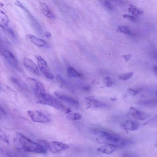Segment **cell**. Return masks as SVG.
<instances>
[{
  "label": "cell",
  "instance_id": "obj_2",
  "mask_svg": "<svg viewBox=\"0 0 157 157\" xmlns=\"http://www.w3.org/2000/svg\"><path fill=\"white\" fill-rule=\"evenodd\" d=\"M17 136L22 148L25 151L36 153L45 154L46 150L40 144L35 143L19 133Z\"/></svg>",
  "mask_w": 157,
  "mask_h": 157
},
{
  "label": "cell",
  "instance_id": "obj_20",
  "mask_svg": "<svg viewBox=\"0 0 157 157\" xmlns=\"http://www.w3.org/2000/svg\"><path fill=\"white\" fill-rule=\"evenodd\" d=\"M128 11L130 13L134 16H139L143 13V12L141 10L132 4H130L129 5Z\"/></svg>",
  "mask_w": 157,
  "mask_h": 157
},
{
  "label": "cell",
  "instance_id": "obj_5",
  "mask_svg": "<svg viewBox=\"0 0 157 157\" xmlns=\"http://www.w3.org/2000/svg\"><path fill=\"white\" fill-rule=\"evenodd\" d=\"M27 113L31 120L34 122L46 123L50 121L49 119L45 114L39 111L29 110Z\"/></svg>",
  "mask_w": 157,
  "mask_h": 157
},
{
  "label": "cell",
  "instance_id": "obj_17",
  "mask_svg": "<svg viewBox=\"0 0 157 157\" xmlns=\"http://www.w3.org/2000/svg\"><path fill=\"white\" fill-rule=\"evenodd\" d=\"M9 22L8 16L3 11L1 10L0 13V24L1 27L6 28L7 27Z\"/></svg>",
  "mask_w": 157,
  "mask_h": 157
},
{
  "label": "cell",
  "instance_id": "obj_11",
  "mask_svg": "<svg viewBox=\"0 0 157 157\" xmlns=\"http://www.w3.org/2000/svg\"><path fill=\"white\" fill-rule=\"evenodd\" d=\"M54 94L59 99L72 105H77L79 104L77 99L69 95L57 91Z\"/></svg>",
  "mask_w": 157,
  "mask_h": 157
},
{
  "label": "cell",
  "instance_id": "obj_9",
  "mask_svg": "<svg viewBox=\"0 0 157 157\" xmlns=\"http://www.w3.org/2000/svg\"><path fill=\"white\" fill-rule=\"evenodd\" d=\"M2 55L5 57L8 63L13 67L17 70H19L18 64L17 59L13 55L7 50L1 51Z\"/></svg>",
  "mask_w": 157,
  "mask_h": 157
},
{
  "label": "cell",
  "instance_id": "obj_15",
  "mask_svg": "<svg viewBox=\"0 0 157 157\" xmlns=\"http://www.w3.org/2000/svg\"><path fill=\"white\" fill-rule=\"evenodd\" d=\"M118 147V146L114 145L105 144L98 148L97 151L100 152L109 154L117 150Z\"/></svg>",
  "mask_w": 157,
  "mask_h": 157
},
{
  "label": "cell",
  "instance_id": "obj_25",
  "mask_svg": "<svg viewBox=\"0 0 157 157\" xmlns=\"http://www.w3.org/2000/svg\"><path fill=\"white\" fill-rule=\"evenodd\" d=\"M141 90V89H133L129 88L127 89L128 94L132 96L135 95L139 93Z\"/></svg>",
  "mask_w": 157,
  "mask_h": 157
},
{
  "label": "cell",
  "instance_id": "obj_27",
  "mask_svg": "<svg viewBox=\"0 0 157 157\" xmlns=\"http://www.w3.org/2000/svg\"><path fill=\"white\" fill-rule=\"evenodd\" d=\"M0 139L4 143L7 144H9V141L7 139V137L5 135L4 133L2 131H0Z\"/></svg>",
  "mask_w": 157,
  "mask_h": 157
},
{
  "label": "cell",
  "instance_id": "obj_10",
  "mask_svg": "<svg viewBox=\"0 0 157 157\" xmlns=\"http://www.w3.org/2000/svg\"><path fill=\"white\" fill-rule=\"evenodd\" d=\"M85 101L86 106L88 108L99 109L105 108L107 106V105L103 102L88 97L85 98Z\"/></svg>",
  "mask_w": 157,
  "mask_h": 157
},
{
  "label": "cell",
  "instance_id": "obj_21",
  "mask_svg": "<svg viewBox=\"0 0 157 157\" xmlns=\"http://www.w3.org/2000/svg\"><path fill=\"white\" fill-rule=\"evenodd\" d=\"M117 31L119 33L127 34H130L132 33L131 30L128 27L124 25H119L117 29Z\"/></svg>",
  "mask_w": 157,
  "mask_h": 157
},
{
  "label": "cell",
  "instance_id": "obj_14",
  "mask_svg": "<svg viewBox=\"0 0 157 157\" xmlns=\"http://www.w3.org/2000/svg\"><path fill=\"white\" fill-rule=\"evenodd\" d=\"M27 37L31 42L36 46L46 48L49 47L46 41L42 39L38 38L31 34L27 35Z\"/></svg>",
  "mask_w": 157,
  "mask_h": 157
},
{
  "label": "cell",
  "instance_id": "obj_16",
  "mask_svg": "<svg viewBox=\"0 0 157 157\" xmlns=\"http://www.w3.org/2000/svg\"><path fill=\"white\" fill-rule=\"evenodd\" d=\"M39 8L42 13L46 17L52 19L56 18L55 15L44 2H40Z\"/></svg>",
  "mask_w": 157,
  "mask_h": 157
},
{
  "label": "cell",
  "instance_id": "obj_19",
  "mask_svg": "<svg viewBox=\"0 0 157 157\" xmlns=\"http://www.w3.org/2000/svg\"><path fill=\"white\" fill-rule=\"evenodd\" d=\"M67 72L68 75L70 77H77L81 76V75L79 73L71 66H69L67 67Z\"/></svg>",
  "mask_w": 157,
  "mask_h": 157
},
{
  "label": "cell",
  "instance_id": "obj_36",
  "mask_svg": "<svg viewBox=\"0 0 157 157\" xmlns=\"http://www.w3.org/2000/svg\"><path fill=\"white\" fill-rule=\"evenodd\" d=\"M0 5L1 6H3V4L2 3H1V2H0Z\"/></svg>",
  "mask_w": 157,
  "mask_h": 157
},
{
  "label": "cell",
  "instance_id": "obj_7",
  "mask_svg": "<svg viewBox=\"0 0 157 157\" xmlns=\"http://www.w3.org/2000/svg\"><path fill=\"white\" fill-rule=\"evenodd\" d=\"M27 81L35 94L39 97L41 94L45 93V90L43 84L38 80L36 79L28 78Z\"/></svg>",
  "mask_w": 157,
  "mask_h": 157
},
{
  "label": "cell",
  "instance_id": "obj_26",
  "mask_svg": "<svg viewBox=\"0 0 157 157\" xmlns=\"http://www.w3.org/2000/svg\"><path fill=\"white\" fill-rule=\"evenodd\" d=\"M102 3L105 7L109 10H111L113 9V6L112 5L109 1H102Z\"/></svg>",
  "mask_w": 157,
  "mask_h": 157
},
{
  "label": "cell",
  "instance_id": "obj_4",
  "mask_svg": "<svg viewBox=\"0 0 157 157\" xmlns=\"http://www.w3.org/2000/svg\"><path fill=\"white\" fill-rule=\"evenodd\" d=\"M39 97L41 100L37 102L38 104L47 105L59 109H65V107L63 103L50 94L44 93L41 94Z\"/></svg>",
  "mask_w": 157,
  "mask_h": 157
},
{
  "label": "cell",
  "instance_id": "obj_28",
  "mask_svg": "<svg viewBox=\"0 0 157 157\" xmlns=\"http://www.w3.org/2000/svg\"><path fill=\"white\" fill-rule=\"evenodd\" d=\"M56 80L60 86H62L64 84V80L60 75H57L56 76Z\"/></svg>",
  "mask_w": 157,
  "mask_h": 157
},
{
  "label": "cell",
  "instance_id": "obj_34",
  "mask_svg": "<svg viewBox=\"0 0 157 157\" xmlns=\"http://www.w3.org/2000/svg\"><path fill=\"white\" fill-rule=\"evenodd\" d=\"M151 121L153 122L157 123V114L153 117Z\"/></svg>",
  "mask_w": 157,
  "mask_h": 157
},
{
  "label": "cell",
  "instance_id": "obj_24",
  "mask_svg": "<svg viewBox=\"0 0 157 157\" xmlns=\"http://www.w3.org/2000/svg\"><path fill=\"white\" fill-rule=\"evenodd\" d=\"M103 82L105 86L107 87H111L113 84L112 80L108 77L104 78L103 80Z\"/></svg>",
  "mask_w": 157,
  "mask_h": 157
},
{
  "label": "cell",
  "instance_id": "obj_12",
  "mask_svg": "<svg viewBox=\"0 0 157 157\" xmlns=\"http://www.w3.org/2000/svg\"><path fill=\"white\" fill-rule=\"evenodd\" d=\"M120 127L124 131H132L137 129L139 127V124L136 122L129 120L121 123Z\"/></svg>",
  "mask_w": 157,
  "mask_h": 157
},
{
  "label": "cell",
  "instance_id": "obj_23",
  "mask_svg": "<svg viewBox=\"0 0 157 157\" xmlns=\"http://www.w3.org/2000/svg\"><path fill=\"white\" fill-rule=\"evenodd\" d=\"M133 74V73L132 72L124 73L120 75L119 76V78L121 80L126 81L131 78Z\"/></svg>",
  "mask_w": 157,
  "mask_h": 157
},
{
  "label": "cell",
  "instance_id": "obj_37",
  "mask_svg": "<svg viewBox=\"0 0 157 157\" xmlns=\"http://www.w3.org/2000/svg\"><path fill=\"white\" fill-rule=\"evenodd\" d=\"M156 96L157 97V91H156Z\"/></svg>",
  "mask_w": 157,
  "mask_h": 157
},
{
  "label": "cell",
  "instance_id": "obj_1",
  "mask_svg": "<svg viewBox=\"0 0 157 157\" xmlns=\"http://www.w3.org/2000/svg\"><path fill=\"white\" fill-rule=\"evenodd\" d=\"M94 134L99 137L101 143L111 144L119 147L125 146L131 144L132 142L128 140L121 138L118 135L101 130H95Z\"/></svg>",
  "mask_w": 157,
  "mask_h": 157
},
{
  "label": "cell",
  "instance_id": "obj_35",
  "mask_svg": "<svg viewBox=\"0 0 157 157\" xmlns=\"http://www.w3.org/2000/svg\"><path fill=\"white\" fill-rule=\"evenodd\" d=\"M45 35L46 36L47 38H49L52 36L51 33L48 32H47L45 33Z\"/></svg>",
  "mask_w": 157,
  "mask_h": 157
},
{
  "label": "cell",
  "instance_id": "obj_6",
  "mask_svg": "<svg viewBox=\"0 0 157 157\" xmlns=\"http://www.w3.org/2000/svg\"><path fill=\"white\" fill-rule=\"evenodd\" d=\"M36 57L40 71L46 77L50 79H53L54 78V76L50 71L46 61L40 56H37Z\"/></svg>",
  "mask_w": 157,
  "mask_h": 157
},
{
  "label": "cell",
  "instance_id": "obj_22",
  "mask_svg": "<svg viewBox=\"0 0 157 157\" xmlns=\"http://www.w3.org/2000/svg\"><path fill=\"white\" fill-rule=\"evenodd\" d=\"M67 119L72 121H75L81 118V115L75 113H70L67 114L66 116Z\"/></svg>",
  "mask_w": 157,
  "mask_h": 157
},
{
  "label": "cell",
  "instance_id": "obj_3",
  "mask_svg": "<svg viewBox=\"0 0 157 157\" xmlns=\"http://www.w3.org/2000/svg\"><path fill=\"white\" fill-rule=\"evenodd\" d=\"M38 142L46 150L53 153L62 151L69 147V146L67 144L57 141L48 142L43 140H40Z\"/></svg>",
  "mask_w": 157,
  "mask_h": 157
},
{
  "label": "cell",
  "instance_id": "obj_29",
  "mask_svg": "<svg viewBox=\"0 0 157 157\" xmlns=\"http://www.w3.org/2000/svg\"><path fill=\"white\" fill-rule=\"evenodd\" d=\"M123 16L124 18L129 20L130 21H134L136 20L135 18L132 16L127 14H124Z\"/></svg>",
  "mask_w": 157,
  "mask_h": 157
},
{
  "label": "cell",
  "instance_id": "obj_33",
  "mask_svg": "<svg viewBox=\"0 0 157 157\" xmlns=\"http://www.w3.org/2000/svg\"><path fill=\"white\" fill-rule=\"evenodd\" d=\"M153 69L155 75L157 77V66L154 65L153 67Z\"/></svg>",
  "mask_w": 157,
  "mask_h": 157
},
{
  "label": "cell",
  "instance_id": "obj_32",
  "mask_svg": "<svg viewBox=\"0 0 157 157\" xmlns=\"http://www.w3.org/2000/svg\"><path fill=\"white\" fill-rule=\"evenodd\" d=\"M8 29V32L9 34L13 38H15V34H14L12 30V29H11L10 28H9Z\"/></svg>",
  "mask_w": 157,
  "mask_h": 157
},
{
  "label": "cell",
  "instance_id": "obj_18",
  "mask_svg": "<svg viewBox=\"0 0 157 157\" xmlns=\"http://www.w3.org/2000/svg\"><path fill=\"white\" fill-rule=\"evenodd\" d=\"M12 82L17 86L24 90H28L27 84L22 81L16 77H12L11 78Z\"/></svg>",
  "mask_w": 157,
  "mask_h": 157
},
{
  "label": "cell",
  "instance_id": "obj_31",
  "mask_svg": "<svg viewBox=\"0 0 157 157\" xmlns=\"http://www.w3.org/2000/svg\"><path fill=\"white\" fill-rule=\"evenodd\" d=\"M125 61L127 62L131 58V55L130 54L125 55L122 56Z\"/></svg>",
  "mask_w": 157,
  "mask_h": 157
},
{
  "label": "cell",
  "instance_id": "obj_8",
  "mask_svg": "<svg viewBox=\"0 0 157 157\" xmlns=\"http://www.w3.org/2000/svg\"><path fill=\"white\" fill-rule=\"evenodd\" d=\"M129 114L132 117L139 120L146 119L150 117V115L132 107H131L128 111Z\"/></svg>",
  "mask_w": 157,
  "mask_h": 157
},
{
  "label": "cell",
  "instance_id": "obj_13",
  "mask_svg": "<svg viewBox=\"0 0 157 157\" xmlns=\"http://www.w3.org/2000/svg\"><path fill=\"white\" fill-rule=\"evenodd\" d=\"M23 65L34 74L38 75L39 71L37 65L30 59L25 58L23 60Z\"/></svg>",
  "mask_w": 157,
  "mask_h": 157
},
{
  "label": "cell",
  "instance_id": "obj_30",
  "mask_svg": "<svg viewBox=\"0 0 157 157\" xmlns=\"http://www.w3.org/2000/svg\"><path fill=\"white\" fill-rule=\"evenodd\" d=\"M14 4L20 7L22 9L25 10V7L19 1H16Z\"/></svg>",
  "mask_w": 157,
  "mask_h": 157
}]
</instances>
